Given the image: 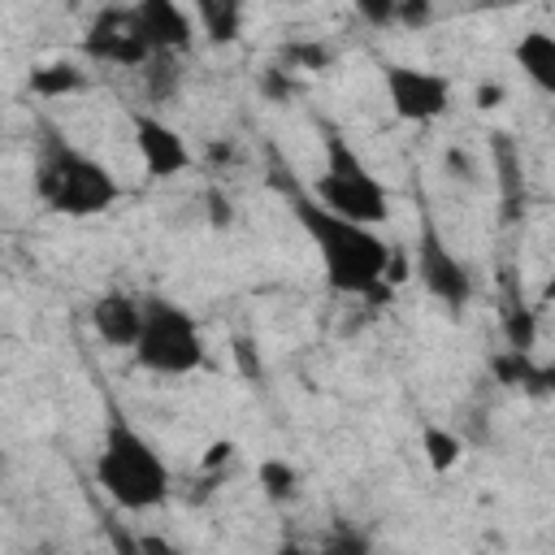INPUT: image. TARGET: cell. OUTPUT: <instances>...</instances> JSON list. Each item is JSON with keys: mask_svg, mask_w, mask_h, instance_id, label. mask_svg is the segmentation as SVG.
I'll use <instances>...</instances> for the list:
<instances>
[{"mask_svg": "<svg viewBox=\"0 0 555 555\" xmlns=\"http://www.w3.org/2000/svg\"><path fill=\"white\" fill-rule=\"evenodd\" d=\"M108 542H113V555H186L178 542L160 533H130L121 525H108Z\"/></svg>", "mask_w": 555, "mask_h": 555, "instance_id": "cell-18", "label": "cell"}, {"mask_svg": "<svg viewBox=\"0 0 555 555\" xmlns=\"http://www.w3.org/2000/svg\"><path fill=\"white\" fill-rule=\"evenodd\" d=\"M503 100V87L499 82H490V87H477V108H494Z\"/></svg>", "mask_w": 555, "mask_h": 555, "instance_id": "cell-29", "label": "cell"}, {"mask_svg": "<svg viewBox=\"0 0 555 555\" xmlns=\"http://www.w3.org/2000/svg\"><path fill=\"white\" fill-rule=\"evenodd\" d=\"M330 61H334V52L325 43H317V39H295V43L282 48V69L286 74L291 69H325Z\"/></svg>", "mask_w": 555, "mask_h": 555, "instance_id": "cell-21", "label": "cell"}, {"mask_svg": "<svg viewBox=\"0 0 555 555\" xmlns=\"http://www.w3.org/2000/svg\"><path fill=\"white\" fill-rule=\"evenodd\" d=\"M130 351H134V364L143 373L186 377L204 364L199 321L165 295H139V338Z\"/></svg>", "mask_w": 555, "mask_h": 555, "instance_id": "cell-4", "label": "cell"}, {"mask_svg": "<svg viewBox=\"0 0 555 555\" xmlns=\"http://www.w3.org/2000/svg\"><path fill=\"white\" fill-rule=\"evenodd\" d=\"M82 52H87L91 61H108V65H121V69H143L147 56H152V52L139 43V35L130 30V13H126V9H104V13L91 22V30H87Z\"/></svg>", "mask_w": 555, "mask_h": 555, "instance_id": "cell-10", "label": "cell"}, {"mask_svg": "<svg viewBox=\"0 0 555 555\" xmlns=\"http://www.w3.org/2000/svg\"><path fill=\"white\" fill-rule=\"evenodd\" d=\"M139 78H143V87H147V95L152 100H173L178 91H182V65H178V56H147V65L139 69Z\"/></svg>", "mask_w": 555, "mask_h": 555, "instance_id": "cell-17", "label": "cell"}, {"mask_svg": "<svg viewBox=\"0 0 555 555\" xmlns=\"http://www.w3.org/2000/svg\"><path fill=\"white\" fill-rule=\"evenodd\" d=\"M30 91L43 100H61V95H78L87 91V74L69 61H52V65H35L30 69Z\"/></svg>", "mask_w": 555, "mask_h": 555, "instance_id": "cell-14", "label": "cell"}, {"mask_svg": "<svg viewBox=\"0 0 555 555\" xmlns=\"http://www.w3.org/2000/svg\"><path fill=\"white\" fill-rule=\"evenodd\" d=\"M490 373L503 382V386H520V390H529V395H546L551 390V369L546 364H538L533 360V351H499L494 360H490Z\"/></svg>", "mask_w": 555, "mask_h": 555, "instance_id": "cell-13", "label": "cell"}, {"mask_svg": "<svg viewBox=\"0 0 555 555\" xmlns=\"http://www.w3.org/2000/svg\"><path fill=\"white\" fill-rule=\"evenodd\" d=\"M130 13V30L139 35V43L156 56H182V52H191V43H195V17H191V9H182V4H173V0H139L134 9H126Z\"/></svg>", "mask_w": 555, "mask_h": 555, "instance_id": "cell-8", "label": "cell"}, {"mask_svg": "<svg viewBox=\"0 0 555 555\" xmlns=\"http://www.w3.org/2000/svg\"><path fill=\"white\" fill-rule=\"evenodd\" d=\"M434 4L429 0H395V26H421L429 22Z\"/></svg>", "mask_w": 555, "mask_h": 555, "instance_id": "cell-24", "label": "cell"}, {"mask_svg": "<svg viewBox=\"0 0 555 555\" xmlns=\"http://www.w3.org/2000/svg\"><path fill=\"white\" fill-rule=\"evenodd\" d=\"M260 91H264V95H273V100H286V95H291V78H286V69H282V65L264 69V78H260Z\"/></svg>", "mask_w": 555, "mask_h": 555, "instance_id": "cell-27", "label": "cell"}, {"mask_svg": "<svg viewBox=\"0 0 555 555\" xmlns=\"http://www.w3.org/2000/svg\"><path fill=\"white\" fill-rule=\"evenodd\" d=\"M273 555H325V551H312V546H299V542H278Z\"/></svg>", "mask_w": 555, "mask_h": 555, "instance_id": "cell-31", "label": "cell"}, {"mask_svg": "<svg viewBox=\"0 0 555 555\" xmlns=\"http://www.w3.org/2000/svg\"><path fill=\"white\" fill-rule=\"evenodd\" d=\"M230 451H234L230 442H217V447L204 455V468H217V464H225V460H230Z\"/></svg>", "mask_w": 555, "mask_h": 555, "instance_id": "cell-30", "label": "cell"}, {"mask_svg": "<svg viewBox=\"0 0 555 555\" xmlns=\"http://www.w3.org/2000/svg\"><path fill=\"white\" fill-rule=\"evenodd\" d=\"M447 169H451L455 178H464V182H473V173H477V165H473V156H468L464 147H451V152H447Z\"/></svg>", "mask_w": 555, "mask_h": 555, "instance_id": "cell-28", "label": "cell"}, {"mask_svg": "<svg viewBox=\"0 0 555 555\" xmlns=\"http://www.w3.org/2000/svg\"><path fill=\"white\" fill-rule=\"evenodd\" d=\"M204 204H208V225H217V230H225L230 221H234V212H230V199L217 191V186H208V195H204Z\"/></svg>", "mask_w": 555, "mask_h": 555, "instance_id": "cell-26", "label": "cell"}, {"mask_svg": "<svg viewBox=\"0 0 555 555\" xmlns=\"http://www.w3.org/2000/svg\"><path fill=\"white\" fill-rule=\"evenodd\" d=\"M30 555H56V551H52V546H35Z\"/></svg>", "mask_w": 555, "mask_h": 555, "instance_id": "cell-32", "label": "cell"}, {"mask_svg": "<svg viewBox=\"0 0 555 555\" xmlns=\"http://www.w3.org/2000/svg\"><path fill=\"white\" fill-rule=\"evenodd\" d=\"M512 56L538 91H555V39H551V30H525Z\"/></svg>", "mask_w": 555, "mask_h": 555, "instance_id": "cell-12", "label": "cell"}, {"mask_svg": "<svg viewBox=\"0 0 555 555\" xmlns=\"http://www.w3.org/2000/svg\"><path fill=\"white\" fill-rule=\"evenodd\" d=\"M356 13L369 26H395V0H356Z\"/></svg>", "mask_w": 555, "mask_h": 555, "instance_id": "cell-23", "label": "cell"}, {"mask_svg": "<svg viewBox=\"0 0 555 555\" xmlns=\"http://www.w3.org/2000/svg\"><path fill=\"white\" fill-rule=\"evenodd\" d=\"M35 195L61 217H100L121 199V182L104 160L74 147L56 126H43L35 152Z\"/></svg>", "mask_w": 555, "mask_h": 555, "instance_id": "cell-2", "label": "cell"}, {"mask_svg": "<svg viewBox=\"0 0 555 555\" xmlns=\"http://www.w3.org/2000/svg\"><path fill=\"white\" fill-rule=\"evenodd\" d=\"M91 330L95 338H104L108 347H134L139 338V295L130 291H104L95 304H91Z\"/></svg>", "mask_w": 555, "mask_h": 555, "instance_id": "cell-11", "label": "cell"}, {"mask_svg": "<svg viewBox=\"0 0 555 555\" xmlns=\"http://www.w3.org/2000/svg\"><path fill=\"white\" fill-rule=\"evenodd\" d=\"M234 364H238V373H247L251 382L260 377V356H256V343H251V338H243V334L234 338Z\"/></svg>", "mask_w": 555, "mask_h": 555, "instance_id": "cell-25", "label": "cell"}, {"mask_svg": "<svg viewBox=\"0 0 555 555\" xmlns=\"http://www.w3.org/2000/svg\"><path fill=\"white\" fill-rule=\"evenodd\" d=\"M503 338H507V351H533V343H538V312L516 304L503 317Z\"/></svg>", "mask_w": 555, "mask_h": 555, "instance_id": "cell-19", "label": "cell"}, {"mask_svg": "<svg viewBox=\"0 0 555 555\" xmlns=\"http://www.w3.org/2000/svg\"><path fill=\"white\" fill-rule=\"evenodd\" d=\"M382 87H386V100H390L395 117L399 121H412V126L438 121L451 108V100H455L447 74L421 69V65H403V61L382 65Z\"/></svg>", "mask_w": 555, "mask_h": 555, "instance_id": "cell-7", "label": "cell"}, {"mask_svg": "<svg viewBox=\"0 0 555 555\" xmlns=\"http://www.w3.org/2000/svg\"><path fill=\"white\" fill-rule=\"evenodd\" d=\"M256 481L264 486L269 499H282V503L299 494V473H295L286 460H264V464L256 468Z\"/></svg>", "mask_w": 555, "mask_h": 555, "instance_id": "cell-20", "label": "cell"}, {"mask_svg": "<svg viewBox=\"0 0 555 555\" xmlns=\"http://www.w3.org/2000/svg\"><path fill=\"white\" fill-rule=\"evenodd\" d=\"M421 451H425L434 473H451L460 464V455H464V442H460V434H451L442 425H425L421 429Z\"/></svg>", "mask_w": 555, "mask_h": 555, "instance_id": "cell-16", "label": "cell"}, {"mask_svg": "<svg viewBox=\"0 0 555 555\" xmlns=\"http://www.w3.org/2000/svg\"><path fill=\"white\" fill-rule=\"evenodd\" d=\"M412 278L425 286L429 299H438L451 317H460L473 304V273L468 264L442 243L434 221H421L416 247H412Z\"/></svg>", "mask_w": 555, "mask_h": 555, "instance_id": "cell-6", "label": "cell"}, {"mask_svg": "<svg viewBox=\"0 0 555 555\" xmlns=\"http://www.w3.org/2000/svg\"><path fill=\"white\" fill-rule=\"evenodd\" d=\"M95 481L121 512H152L173 490L165 455L121 412H108L104 421L100 451H95Z\"/></svg>", "mask_w": 555, "mask_h": 555, "instance_id": "cell-3", "label": "cell"}, {"mask_svg": "<svg viewBox=\"0 0 555 555\" xmlns=\"http://www.w3.org/2000/svg\"><path fill=\"white\" fill-rule=\"evenodd\" d=\"M130 130H134V147H139V160L147 169V178H178L191 169V143L182 139L178 126L160 121L156 113H134L130 117Z\"/></svg>", "mask_w": 555, "mask_h": 555, "instance_id": "cell-9", "label": "cell"}, {"mask_svg": "<svg viewBox=\"0 0 555 555\" xmlns=\"http://www.w3.org/2000/svg\"><path fill=\"white\" fill-rule=\"evenodd\" d=\"M291 212H295L299 230L312 238L330 291L351 295V299H364V304H386V299L395 295V291L382 282V278H386V260H390V243H386L377 230L325 212V208H321L312 195H304V191L291 195Z\"/></svg>", "mask_w": 555, "mask_h": 555, "instance_id": "cell-1", "label": "cell"}, {"mask_svg": "<svg viewBox=\"0 0 555 555\" xmlns=\"http://www.w3.org/2000/svg\"><path fill=\"white\" fill-rule=\"evenodd\" d=\"M191 17L204 26V35L212 43H230L243 30V4H234V0H204V4H195Z\"/></svg>", "mask_w": 555, "mask_h": 555, "instance_id": "cell-15", "label": "cell"}, {"mask_svg": "<svg viewBox=\"0 0 555 555\" xmlns=\"http://www.w3.org/2000/svg\"><path fill=\"white\" fill-rule=\"evenodd\" d=\"M494 160H499V178H503V195H507V204L516 199V191H520V156H516V147H512V139L507 134H494Z\"/></svg>", "mask_w": 555, "mask_h": 555, "instance_id": "cell-22", "label": "cell"}, {"mask_svg": "<svg viewBox=\"0 0 555 555\" xmlns=\"http://www.w3.org/2000/svg\"><path fill=\"white\" fill-rule=\"evenodd\" d=\"M312 199L325 212L369 230H377L390 217V191L382 186V178H373V169L356 156V147L334 130H325V173L312 182Z\"/></svg>", "mask_w": 555, "mask_h": 555, "instance_id": "cell-5", "label": "cell"}, {"mask_svg": "<svg viewBox=\"0 0 555 555\" xmlns=\"http://www.w3.org/2000/svg\"><path fill=\"white\" fill-rule=\"evenodd\" d=\"M0 473H4V451H0Z\"/></svg>", "mask_w": 555, "mask_h": 555, "instance_id": "cell-33", "label": "cell"}]
</instances>
